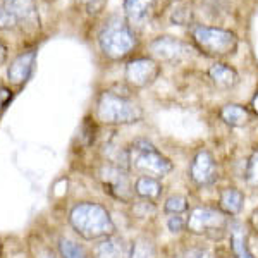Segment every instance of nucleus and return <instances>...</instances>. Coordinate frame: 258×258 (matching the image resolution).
Returning <instances> with one entry per match:
<instances>
[{
  "instance_id": "nucleus-1",
  "label": "nucleus",
  "mask_w": 258,
  "mask_h": 258,
  "mask_svg": "<svg viewBox=\"0 0 258 258\" xmlns=\"http://www.w3.org/2000/svg\"><path fill=\"white\" fill-rule=\"evenodd\" d=\"M69 222L74 231L85 239L109 238L114 234L115 226L105 207L98 203H80L69 214Z\"/></svg>"
},
{
  "instance_id": "nucleus-2",
  "label": "nucleus",
  "mask_w": 258,
  "mask_h": 258,
  "mask_svg": "<svg viewBox=\"0 0 258 258\" xmlns=\"http://www.w3.org/2000/svg\"><path fill=\"white\" fill-rule=\"evenodd\" d=\"M127 165L135 172L150 177H165L172 172L174 164L147 140H138L127 148Z\"/></svg>"
},
{
  "instance_id": "nucleus-3",
  "label": "nucleus",
  "mask_w": 258,
  "mask_h": 258,
  "mask_svg": "<svg viewBox=\"0 0 258 258\" xmlns=\"http://www.w3.org/2000/svg\"><path fill=\"white\" fill-rule=\"evenodd\" d=\"M97 117L103 124H135L143 119V110L124 95L103 91L97 103Z\"/></svg>"
},
{
  "instance_id": "nucleus-4",
  "label": "nucleus",
  "mask_w": 258,
  "mask_h": 258,
  "mask_svg": "<svg viewBox=\"0 0 258 258\" xmlns=\"http://www.w3.org/2000/svg\"><path fill=\"white\" fill-rule=\"evenodd\" d=\"M98 43L102 52L109 59L119 60L124 59L133 48L136 47V36L129 24L122 18H110L105 23L98 35Z\"/></svg>"
},
{
  "instance_id": "nucleus-5",
  "label": "nucleus",
  "mask_w": 258,
  "mask_h": 258,
  "mask_svg": "<svg viewBox=\"0 0 258 258\" xmlns=\"http://www.w3.org/2000/svg\"><path fill=\"white\" fill-rule=\"evenodd\" d=\"M193 40L203 53L210 57H226L236 52L238 36L234 33L212 26H195Z\"/></svg>"
},
{
  "instance_id": "nucleus-6",
  "label": "nucleus",
  "mask_w": 258,
  "mask_h": 258,
  "mask_svg": "<svg viewBox=\"0 0 258 258\" xmlns=\"http://www.w3.org/2000/svg\"><path fill=\"white\" fill-rule=\"evenodd\" d=\"M227 227V217L222 210L198 207L191 210L186 219V231L195 236H215L217 232H224Z\"/></svg>"
},
{
  "instance_id": "nucleus-7",
  "label": "nucleus",
  "mask_w": 258,
  "mask_h": 258,
  "mask_svg": "<svg viewBox=\"0 0 258 258\" xmlns=\"http://www.w3.org/2000/svg\"><path fill=\"white\" fill-rule=\"evenodd\" d=\"M100 181L107 193L117 200H122V202H129L135 193L127 172L119 165H103L100 169Z\"/></svg>"
},
{
  "instance_id": "nucleus-8",
  "label": "nucleus",
  "mask_w": 258,
  "mask_h": 258,
  "mask_svg": "<svg viewBox=\"0 0 258 258\" xmlns=\"http://www.w3.org/2000/svg\"><path fill=\"white\" fill-rule=\"evenodd\" d=\"M160 76V66L153 59L140 57L126 66V81L135 88H147Z\"/></svg>"
},
{
  "instance_id": "nucleus-9",
  "label": "nucleus",
  "mask_w": 258,
  "mask_h": 258,
  "mask_svg": "<svg viewBox=\"0 0 258 258\" xmlns=\"http://www.w3.org/2000/svg\"><path fill=\"white\" fill-rule=\"evenodd\" d=\"M150 52L157 57V59L164 62H181L182 59L191 55V47L179 38L172 36H160V38L153 40L150 43Z\"/></svg>"
},
{
  "instance_id": "nucleus-10",
  "label": "nucleus",
  "mask_w": 258,
  "mask_h": 258,
  "mask_svg": "<svg viewBox=\"0 0 258 258\" xmlns=\"http://www.w3.org/2000/svg\"><path fill=\"white\" fill-rule=\"evenodd\" d=\"M219 172H217V164H215L214 155L209 150H200L195 155L193 162L189 167V177L197 186H210L212 182H215Z\"/></svg>"
},
{
  "instance_id": "nucleus-11",
  "label": "nucleus",
  "mask_w": 258,
  "mask_h": 258,
  "mask_svg": "<svg viewBox=\"0 0 258 258\" xmlns=\"http://www.w3.org/2000/svg\"><path fill=\"white\" fill-rule=\"evenodd\" d=\"M131 255V244L119 236L103 238L93 248V258H129Z\"/></svg>"
},
{
  "instance_id": "nucleus-12",
  "label": "nucleus",
  "mask_w": 258,
  "mask_h": 258,
  "mask_svg": "<svg viewBox=\"0 0 258 258\" xmlns=\"http://www.w3.org/2000/svg\"><path fill=\"white\" fill-rule=\"evenodd\" d=\"M36 62V52L30 50V52L21 53L19 57H16L9 66V81L12 85H23L24 81H28V78L31 76V71L35 68Z\"/></svg>"
},
{
  "instance_id": "nucleus-13",
  "label": "nucleus",
  "mask_w": 258,
  "mask_h": 258,
  "mask_svg": "<svg viewBox=\"0 0 258 258\" xmlns=\"http://www.w3.org/2000/svg\"><path fill=\"white\" fill-rule=\"evenodd\" d=\"M6 11H9L14 19L19 23L26 24H36L38 14H36V6L33 0H6L4 2Z\"/></svg>"
},
{
  "instance_id": "nucleus-14",
  "label": "nucleus",
  "mask_w": 258,
  "mask_h": 258,
  "mask_svg": "<svg viewBox=\"0 0 258 258\" xmlns=\"http://www.w3.org/2000/svg\"><path fill=\"white\" fill-rule=\"evenodd\" d=\"M209 78L220 90H232L239 83V76L236 69H232L227 64H222V62L212 66L209 69Z\"/></svg>"
},
{
  "instance_id": "nucleus-15",
  "label": "nucleus",
  "mask_w": 258,
  "mask_h": 258,
  "mask_svg": "<svg viewBox=\"0 0 258 258\" xmlns=\"http://www.w3.org/2000/svg\"><path fill=\"white\" fill-rule=\"evenodd\" d=\"M243 203H244L243 191L236 188H226L220 193L219 207L226 215H238L243 210Z\"/></svg>"
},
{
  "instance_id": "nucleus-16",
  "label": "nucleus",
  "mask_w": 258,
  "mask_h": 258,
  "mask_svg": "<svg viewBox=\"0 0 258 258\" xmlns=\"http://www.w3.org/2000/svg\"><path fill=\"white\" fill-rule=\"evenodd\" d=\"M220 119L231 127H243L249 122V112L238 103H227L220 109Z\"/></svg>"
},
{
  "instance_id": "nucleus-17",
  "label": "nucleus",
  "mask_w": 258,
  "mask_h": 258,
  "mask_svg": "<svg viewBox=\"0 0 258 258\" xmlns=\"http://www.w3.org/2000/svg\"><path fill=\"white\" fill-rule=\"evenodd\" d=\"M157 0H126L124 11L131 23H143L153 11Z\"/></svg>"
},
{
  "instance_id": "nucleus-18",
  "label": "nucleus",
  "mask_w": 258,
  "mask_h": 258,
  "mask_svg": "<svg viewBox=\"0 0 258 258\" xmlns=\"http://www.w3.org/2000/svg\"><path fill=\"white\" fill-rule=\"evenodd\" d=\"M135 193L140 198L147 200V202H153L162 195V184L159 179L150 177V176H140L135 182Z\"/></svg>"
},
{
  "instance_id": "nucleus-19",
  "label": "nucleus",
  "mask_w": 258,
  "mask_h": 258,
  "mask_svg": "<svg viewBox=\"0 0 258 258\" xmlns=\"http://www.w3.org/2000/svg\"><path fill=\"white\" fill-rule=\"evenodd\" d=\"M129 258H157V246L152 239L138 238L131 244V255Z\"/></svg>"
},
{
  "instance_id": "nucleus-20",
  "label": "nucleus",
  "mask_w": 258,
  "mask_h": 258,
  "mask_svg": "<svg viewBox=\"0 0 258 258\" xmlns=\"http://www.w3.org/2000/svg\"><path fill=\"white\" fill-rule=\"evenodd\" d=\"M231 243H232V251H234L236 258H255L249 251L246 244V236H244L243 229L236 226L231 232Z\"/></svg>"
},
{
  "instance_id": "nucleus-21",
  "label": "nucleus",
  "mask_w": 258,
  "mask_h": 258,
  "mask_svg": "<svg viewBox=\"0 0 258 258\" xmlns=\"http://www.w3.org/2000/svg\"><path fill=\"white\" fill-rule=\"evenodd\" d=\"M59 251L62 258H88L80 244L73 239L68 238H60L59 241Z\"/></svg>"
},
{
  "instance_id": "nucleus-22",
  "label": "nucleus",
  "mask_w": 258,
  "mask_h": 258,
  "mask_svg": "<svg viewBox=\"0 0 258 258\" xmlns=\"http://www.w3.org/2000/svg\"><path fill=\"white\" fill-rule=\"evenodd\" d=\"M165 214L170 215H181L182 212L188 210V198L182 197V195H172L165 200V205H164Z\"/></svg>"
},
{
  "instance_id": "nucleus-23",
  "label": "nucleus",
  "mask_w": 258,
  "mask_h": 258,
  "mask_svg": "<svg viewBox=\"0 0 258 258\" xmlns=\"http://www.w3.org/2000/svg\"><path fill=\"white\" fill-rule=\"evenodd\" d=\"M243 177L249 186H258V150L249 155Z\"/></svg>"
},
{
  "instance_id": "nucleus-24",
  "label": "nucleus",
  "mask_w": 258,
  "mask_h": 258,
  "mask_svg": "<svg viewBox=\"0 0 258 258\" xmlns=\"http://www.w3.org/2000/svg\"><path fill=\"white\" fill-rule=\"evenodd\" d=\"M167 229L172 234H179L186 229V219L181 217V215H172V217L167 219Z\"/></svg>"
},
{
  "instance_id": "nucleus-25",
  "label": "nucleus",
  "mask_w": 258,
  "mask_h": 258,
  "mask_svg": "<svg viewBox=\"0 0 258 258\" xmlns=\"http://www.w3.org/2000/svg\"><path fill=\"white\" fill-rule=\"evenodd\" d=\"M172 21L176 24H181V26H184V24H189V21H191V11H188V7H181V9L174 11Z\"/></svg>"
},
{
  "instance_id": "nucleus-26",
  "label": "nucleus",
  "mask_w": 258,
  "mask_h": 258,
  "mask_svg": "<svg viewBox=\"0 0 258 258\" xmlns=\"http://www.w3.org/2000/svg\"><path fill=\"white\" fill-rule=\"evenodd\" d=\"M18 24V21L14 19V16L9 11H6V7H0V28H12Z\"/></svg>"
},
{
  "instance_id": "nucleus-27",
  "label": "nucleus",
  "mask_w": 258,
  "mask_h": 258,
  "mask_svg": "<svg viewBox=\"0 0 258 258\" xmlns=\"http://www.w3.org/2000/svg\"><path fill=\"white\" fill-rule=\"evenodd\" d=\"M209 256V253L205 251V249H191L184 255V258H207Z\"/></svg>"
},
{
  "instance_id": "nucleus-28",
  "label": "nucleus",
  "mask_w": 258,
  "mask_h": 258,
  "mask_svg": "<svg viewBox=\"0 0 258 258\" xmlns=\"http://www.w3.org/2000/svg\"><path fill=\"white\" fill-rule=\"evenodd\" d=\"M6 59H7V48H6V45L0 41V66L6 62Z\"/></svg>"
},
{
  "instance_id": "nucleus-29",
  "label": "nucleus",
  "mask_w": 258,
  "mask_h": 258,
  "mask_svg": "<svg viewBox=\"0 0 258 258\" xmlns=\"http://www.w3.org/2000/svg\"><path fill=\"white\" fill-rule=\"evenodd\" d=\"M36 258H57V256L53 255L52 251H48V249H43V251L38 253V256H36Z\"/></svg>"
},
{
  "instance_id": "nucleus-30",
  "label": "nucleus",
  "mask_w": 258,
  "mask_h": 258,
  "mask_svg": "<svg viewBox=\"0 0 258 258\" xmlns=\"http://www.w3.org/2000/svg\"><path fill=\"white\" fill-rule=\"evenodd\" d=\"M251 107H253V110H255V114L258 115V93L255 95V98H253V102H251Z\"/></svg>"
}]
</instances>
